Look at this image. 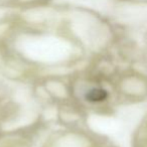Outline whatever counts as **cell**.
Segmentation results:
<instances>
[{
  "label": "cell",
  "instance_id": "cell-1",
  "mask_svg": "<svg viewBox=\"0 0 147 147\" xmlns=\"http://www.w3.org/2000/svg\"><path fill=\"white\" fill-rule=\"evenodd\" d=\"M107 98V92L104 89L94 88L88 91L86 94V99L90 102H102Z\"/></svg>",
  "mask_w": 147,
  "mask_h": 147
}]
</instances>
